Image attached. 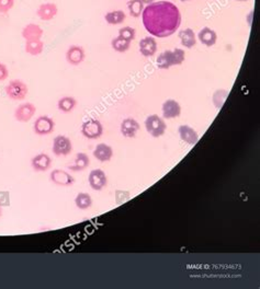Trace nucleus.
<instances>
[{
    "mask_svg": "<svg viewBox=\"0 0 260 289\" xmlns=\"http://www.w3.org/2000/svg\"><path fill=\"white\" fill-rule=\"evenodd\" d=\"M126 19V13L123 10H112L104 14V20L111 26H119Z\"/></svg>",
    "mask_w": 260,
    "mask_h": 289,
    "instance_id": "b1692460",
    "label": "nucleus"
},
{
    "mask_svg": "<svg viewBox=\"0 0 260 289\" xmlns=\"http://www.w3.org/2000/svg\"><path fill=\"white\" fill-rule=\"evenodd\" d=\"M145 128L152 137L158 138L166 133L167 124L157 114H152L145 120Z\"/></svg>",
    "mask_w": 260,
    "mask_h": 289,
    "instance_id": "20e7f679",
    "label": "nucleus"
},
{
    "mask_svg": "<svg viewBox=\"0 0 260 289\" xmlns=\"http://www.w3.org/2000/svg\"><path fill=\"white\" fill-rule=\"evenodd\" d=\"M24 51H26V53L31 56H39L44 51V42L42 40L26 41Z\"/></svg>",
    "mask_w": 260,
    "mask_h": 289,
    "instance_id": "5701e85b",
    "label": "nucleus"
},
{
    "mask_svg": "<svg viewBox=\"0 0 260 289\" xmlns=\"http://www.w3.org/2000/svg\"><path fill=\"white\" fill-rule=\"evenodd\" d=\"M139 49H140V53L144 57H153L157 53V49H158L156 37L148 35V36H145L144 38H142L139 44Z\"/></svg>",
    "mask_w": 260,
    "mask_h": 289,
    "instance_id": "4468645a",
    "label": "nucleus"
},
{
    "mask_svg": "<svg viewBox=\"0 0 260 289\" xmlns=\"http://www.w3.org/2000/svg\"><path fill=\"white\" fill-rule=\"evenodd\" d=\"M36 113V106L31 102H24L14 110V119L20 123L30 122Z\"/></svg>",
    "mask_w": 260,
    "mask_h": 289,
    "instance_id": "6e6552de",
    "label": "nucleus"
},
{
    "mask_svg": "<svg viewBox=\"0 0 260 289\" xmlns=\"http://www.w3.org/2000/svg\"><path fill=\"white\" fill-rule=\"evenodd\" d=\"M0 206L8 207L10 206V193L7 191H0Z\"/></svg>",
    "mask_w": 260,
    "mask_h": 289,
    "instance_id": "2f4dec72",
    "label": "nucleus"
},
{
    "mask_svg": "<svg viewBox=\"0 0 260 289\" xmlns=\"http://www.w3.org/2000/svg\"><path fill=\"white\" fill-rule=\"evenodd\" d=\"M235 2H238V3H245V2H249V0H235Z\"/></svg>",
    "mask_w": 260,
    "mask_h": 289,
    "instance_id": "c9c22d12",
    "label": "nucleus"
},
{
    "mask_svg": "<svg viewBox=\"0 0 260 289\" xmlns=\"http://www.w3.org/2000/svg\"><path fill=\"white\" fill-rule=\"evenodd\" d=\"M55 129V122L50 117L46 115H41L39 117L34 124H33V130L34 133L39 136H46L53 133Z\"/></svg>",
    "mask_w": 260,
    "mask_h": 289,
    "instance_id": "0eeeda50",
    "label": "nucleus"
},
{
    "mask_svg": "<svg viewBox=\"0 0 260 289\" xmlns=\"http://www.w3.org/2000/svg\"><path fill=\"white\" fill-rule=\"evenodd\" d=\"M185 60V53L182 48H175L173 51L167 49L158 55L156 66L161 70H167L173 66H179Z\"/></svg>",
    "mask_w": 260,
    "mask_h": 289,
    "instance_id": "f03ea898",
    "label": "nucleus"
},
{
    "mask_svg": "<svg viewBox=\"0 0 260 289\" xmlns=\"http://www.w3.org/2000/svg\"><path fill=\"white\" fill-rule=\"evenodd\" d=\"M52 158L47 153H38L31 159V167L36 172H45L51 169Z\"/></svg>",
    "mask_w": 260,
    "mask_h": 289,
    "instance_id": "dca6fc26",
    "label": "nucleus"
},
{
    "mask_svg": "<svg viewBox=\"0 0 260 289\" xmlns=\"http://www.w3.org/2000/svg\"><path fill=\"white\" fill-rule=\"evenodd\" d=\"M9 77V69H8L7 65L0 62V82H3Z\"/></svg>",
    "mask_w": 260,
    "mask_h": 289,
    "instance_id": "473e14b6",
    "label": "nucleus"
},
{
    "mask_svg": "<svg viewBox=\"0 0 260 289\" xmlns=\"http://www.w3.org/2000/svg\"><path fill=\"white\" fill-rule=\"evenodd\" d=\"M162 118L167 120H173L179 118L181 115V105L180 103L174 100V99H168L161 106Z\"/></svg>",
    "mask_w": 260,
    "mask_h": 289,
    "instance_id": "9b49d317",
    "label": "nucleus"
},
{
    "mask_svg": "<svg viewBox=\"0 0 260 289\" xmlns=\"http://www.w3.org/2000/svg\"><path fill=\"white\" fill-rule=\"evenodd\" d=\"M80 131L87 139H98L103 134V125L99 120L89 119L83 123Z\"/></svg>",
    "mask_w": 260,
    "mask_h": 289,
    "instance_id": "39448f33",
    "label": "nucleus"
},
{
    "mask_svg": "<svg viewBox=\"0 0 260 289\" xmlns=\"http://www.w3.org/2000/svg\"><path fill=\"white\" fill-rule=\"evenodd\" d=\"M50 180L58 186H71L75 184V178L69 172L62 169L53 170L50 175Z\"/></svg>",
    "mask_w": 260,
    "mask_h": 289,
    "instance_id": "9d476101",
    "label": "nucleus"
},
{
    "mask_svg": "<svg viewBox=\"0 0 260 289\" xmlns=\"http://www.w3.org/2000/svg\"><path fill=\"white\" fill-rule=\"evenodd\" d=\"M227 95H229V91H226L224 89L216 90L213 94V103L217 107V109H221L223 103L225 102Z\"/></svg>",
    "mask_w": 260,
    "mask_h": 289,
    "instance_id": "c85d7f7f",
    "label": "nucleus"
},
{
    "mask_svg": "<svg viewBox=\"0 0 260 289\" xmlns=\"http://www.w3.org/2000/svg\"><path fill=\"white\" fill-rule=\"evenodd\" d=\"M178 37L180 40L181 45L184 46L185 48L191 49L197 45V34L190 28L179 31V33H178Z\"/></svg>",
    "mask_w": 260,
    "mask_h": 289,
    "instance_id": "412c9836",
    "label": "nucleus"
},
{
    "mask_svg": "<svg viewBox=\"0 0 260 289\" xmlns=\"http://www.w3.org/2000/svg\"><path fill=\"white\" fill-rule=\"evenodd\" d=\"M2 217H3V207L0 206V218H2Z\"/></svg>",
    "mask_w": 260,
    "mask_h": 289,
    "instance_id": "e433bc0d",
    "label": "nucleus"
},
{
    "mask_svg": "<svg viewBox=\"0 0 260 289\" xmlns=\"http://www.w3.org/2000/svg\"><path fill=\"white\" fill-rule=\"evenodd\" d=\"M90 164V158L85 152H78L75 157L74 162L68 166V169L72 172H81L86 170Z\"/></svg>",
    "mask_w": 260,
    "mask_h": 289,
    "instance_id": "4be33fe9",
    "label": "nucleus"
},
{
    "mask_svg": "<svg viewBox=\"0 0 260 289\" xmlns=\"http://www.w3.org/2000/svg\"><path fill=\"white\" fill-rule=\"evenodd\" d=\"M44 34V30L36 23H29L26 27H23L21 31V36L24 41H34L42 40Z\"/></svg>",
    "mask_w": 260,
    "mask_h": 289,
    "instance_id": "f3484780",
    "label": "nucleus"
},
{
    "mask_svg": "<svg viewBox=\"0 0 260 289\" xmlns=\"http://www.w3.org/2000/svg\"><path fill=\"white\" fill-rule=\"evenodd\" d=\"M197 37H198L200 42L207 47L214 46L215 43H216V41H217L216 32L213 29H211L209 27H205L202 30H200Z\"/></svg>",
    "mask_w": 260,
    "mask_h": 289,
    "instance_id": "aec40b11",
    "label": "nucleus"
},
{
    "mask_svg": "<svg viewBox=\"0 0 260 289\" xmlns=\"http://www.w3.org/2000/svg\"><path fill=\"white\" fill-rule=\"evenodd\" d=\"M52 151L56 157H65L71 153L72 143L69 137L65 135H58L53 140Z\"/></svg>",
    "mask_w": 260,
    "mask_h": 289,
    "instance_id": "423d86ee",
    "label": "nucleus"
},
{
    "mask_svg": "<svg viewBox=\"0 0 260 289\" xmlns=\"http://www.w3.org/2000/svg\"><path fill=\"white\" fill-rule=\"evenodd\" d=\"M77 106V100L74 97H63L61 98L58 102V109L61 112L64 113H69L71 111H74Z\"/></svg>",
    "mask_w": 260,
    "mask_h": 289,
    "instance_id": "393cba45",
    "label": "nucleus"
},
{
    "mask_svg": "<svg viewBox=\"0 0 260 289\" xmlns=\"http://www.w3.org/2000/svg\"><path fill=\"white\" fill-rule=\"evenodd\" d=\"M126 6L129 15H131L132 18H140L145 8V5L141 0H128Z\"/></svg>",
    "mask_w": 260,
    "mask_h": 289,
    "instance_id": "bb28decb",
    "label": "nucleus"
},
{
    "mask_svg": "<svg viewBox=\"0 0 260 289\" xmlns=\"http://www.w3.org/2000/svg\"><path fill=\"white\" fill-rule=\"evenodd\" d=\"M119 36L132 42L136 37V30L132 27H123L119 30Z\"/></svg>",
    "mask_w": 260,
    "mask_h": 289,
    "instance_id": "c756f323",
    "label": "nucleus"
},
{
    "mask_svg": "<svg viewBox=\"0 0 260 289\" xmlns=\"http://www.w3.org/2000/svg\"><path fill=\"white\" fill-rule=\"evenodd\" d=\"M92 155L98 161L108 162L112 159L113 149H112V147L110 145L101 143V144H98L96 146Z\"/></svg>",
    "mask_w": 260,
    "mask_h": 289,
    "instance_id": "6ab92c4d",
    "label": "nucleus"
},
{
    "mask_svg": "<svg viewBox=\"0 0 260 289\" xmlns=\"http://www.w3.org/2000/svg\"><path fill=\"white\" fill-rule=\"evenodd\" d=\"M129 46H131V42H128V41L122 38L119 35L111 41V47L118 53L127 52L129 49Z\"/></svg>",
    "mask_w": 260,
    "mask_h": 289,
    "instance_id": "cd10ccee",
    "label": "nucleus"
},
{
    "mask_svg": "<svg viewBox=\"0 0 260 289\" xmlns=\"http://www.w3.org/2000/svg\"><path fill=\"white\" fill-rule=\"evenodd\" d=\"M253 14H254V11H250L249 14H248V16H247V18H248V23H249V24H251V16H253Z\"/></svg>",
    "mask_w": 260,
    "mask_h": 289,
    "instance_id": "f704fd0d",
    "label": "nucleus"
},
{
    "mask_svg": "<svg viewBox=\"0 0 260 289\" xmlns=\"http://www.w3.org/2000/svg\"><path fill=\"white\" fill-rule=\"evenodd\" d=\"M58 13L59 7L54 3H44L40 5L36 10L38 18L42 21H51L58 15Z\"/></svg>",
    "mask_w": 260,
    "mask_h": 289,
    "instance_id": "ddd939ff",
    "label": "nucleus"
},
{
    "mask_svg": "<svg viewBox=\"0 0 260 289\" xmlns=\"http://www.w3.org/2000/svg\"><path fill=\"white\" fill-rule=\"evenodd\" d=\"M66 61L71 66H79L86 59V52L83 46L71 45L66 51Z\"/></svg>",
    "mask_w": 260,
    "mask_h": 289,
    "instance_id": "f8f14e48",
    "label": "nucleus"
},
{
    "mask_svg": "<svg viewBox=\"0 0 260 289\" xmlns=\"http://www.w3.org/2000/svg\"><path fill=\"white\" fill-rule=\"evenodd\" d=\"M141 2H142L144 5H150V4L155 2V0H141Z\"/></svg>",
    "mask_w": 260,
    "mask_h": 289,
    "instance_id": "72a5a7b5",
    "label": "nucleus"
},
{
    "mask_svg": "<svg viewBox=\"0 0 260 289\" xmlns=\"http://www.w3.org/2000/svg\"><path fill=\"white\" fill-rule=\"evenodd\" d=\"M141 16L145 30L158 38L172 36L180 28L182 21L179 8L168 0L146 5Z\"/></svg>",
    "mask_w": 260,
    "mask_h": 289,
    "instance_id": "f257e3e1",
    "label": "nucleus"
},
{
    "mask_svg": "<svg viewBox=\"0 0 260 289\" xmlns=\"http://www.w3.org/2000/svg\"><path fill=\"white\" fill-rule=\"evenodd\" d=\"M75 205L76 207L80 210L89 209L92 206V197L90 194L81 192L76 195L75 197Z\"/></svg>",
    "mask_w": 260,
    "mask_h": 289,
    "instance_id": "a878e982",
    "label": "nucleus"
},
{
    "mask_svg": "<svg viewBox=\"0 0 260 289\" xmlns=\"http://www.w3.org/2000/svg\"><path fill=\"white\" fill-rule=\"evenodd\" d=\"M15 0H0V13H8L13 6Z\"/></svg>",
    "mask_w": 260,
    "mask_h": 289,
    "instance_id": "7c9ffc66",
    "label": "nucleus"
},
{
    "mask_svg": "<svg viewBox=\"0 0 260 289\" xmlns=\"http://www.w3.org/2000/svg\"><path fill=\"white\" fill-rule=\"evenodd\" d=\"M178 133H179L180 139L185 144L190 146L196 145L199 140V135L193 127L189 125H180L178 128Z\"/></svg>",
    "mask_w": 260,
    "mask_h": 289,
    "instance_id": "a211bd4d",
    "label": "nucleus"
},
{
    "mask_svg": "<svg viewBox=\"0 0 260 289\" xmlns=\"http://www.w3.org/2000/svg\"><path fill=\"white\" fill-rule=\"evenodd\" d=\"M88 183L94 191H101L108 185V177L101 169H94L88 176Z\"/></svg>",
    "mask_w": 260,
    "mask_h": 289,
    "instance_id": "1a4fd4ad",
    "label": "nucleus"
},
{
    "mask_svg": "<svg viewBox=\"0 0 260 289\" xmlns=\"http://www.w3.org/2000/svg\"><path fill=\"white\" fill-rule=\"evenodd\" d=\"M180 2H182V3H184V2H189V0H180Z\"/></svg>",
    "mask_w": 260,
    "mask_h": 289,
    "instance_id": "4c0bfd02",
    "label": "nucleus"
},
{
    "mask_svg": "<svg viewBox=\"0 0 260 289\" xmlns=\"http://www.w3.org/2000/svg\"><path fill=\"white\" fill-rule=\"evenodd\" d=\"M5 92L7 97L13 101H22L27 98L29 93V87L20 79H13L9 81L5 88Z\"/></svg>",
    "mask_w": 260,
    "mask_h": 289,
    "instance_id": "7ed1b4c3",
    "label": "nucleus"
},
{
    "mask_svg": "<svg viewBox=\"0 0 260 289\" xmlns=\"http://www.w3.org/2000/svg\"><path fill=\"white\" fill-rule=\"evenodd\" d=\"M120 131L126 138H134L140 131V123L132 118L124 119L121 123Z\"/></svg>",
    "mask_w": 260,
    "mask_h": 289,
    "instance_id": "2eb2a0df",
    "label": "nucleus"
}]
</instances>
